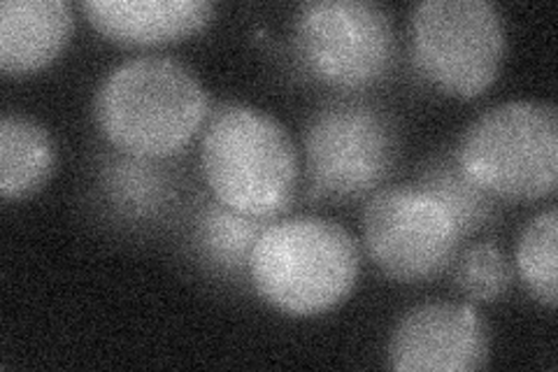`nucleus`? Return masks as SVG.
<instances>
[{
	"mask_svg": "<svg viewBox=\"0 0 558 372\" xmlns=\"http://www.w3.org/2000/svg\"><path fill=\"white\" fill-rule=\"evenodd\" d=\"M100 133L140 158L180 154L209 115V96L184 61L149 55L112 68L96 88Z\"/></svg>",
	"mask_w": 558,
	"mask_h": 372,
	"instance_id": "nucleus-1",
	"label": "nucleus"
},
{
	"mask_svg": "<svg viewBox=\"0 0 558 372\" xmlns=\"http://www.w3.org/2000/svg\"><path fill=\"white\" fill-rule=\"evenodd\" d=\"M201 168L215 199L250 217L275 219L299 187V152L287 127L247 103H223L209 115Z\"/></svg>",
	"mask_w": 558,
	"mask_h": 372,
	"instance_id": "nucleus-2",
	"label": "nucleus"
},
{
	"mask_svg": "<svg viewBox=\"0 0 558 372\" xmlns=\"http://www.w3.org/2000/svg\"><path fill=\"white\" fill-rule=\"evenodd\" d=\"M359 271L361 252L354 236L333 219L312 215L270 221L250 259L256 293L295 316L340 305L356 287Z\"/></svg>",
	"mask_w": 558,
	"mask_h": 372,
	"instance_id": "nucleus-3",
	"label": "nucleus"
},
{
	"mask_svg": "<svg viewBox=\"0 0 558 372\" xmlns=\"http://www.w3.org/2000/svg\"><path fill=\"white\" fill-rule=\"evenodd\" d=\"M453 158L496 199L539 201L558 187V112L545 100H508L461 133Z\"/></svg>",
	"mask_w": 558,
	"mask_h": 372,
	"instance_id": "nucleus-4",
	"label": "nucleus"
},
{
	"mask_svg": "<svg viewBox=\"0 0 558 372\" xmlns=\"http://www.w3.org/2000/svg\"><path fill=\"white\" fill-rule=\"evenodd\" d=\"M412 55L442 92L475 98L508 55V28L492 0H422L412 12Z\"/></svg>",
	"mask_w": 558,
	"mask_h": 372,
	"instance_id": "nucleus-5",
	"label": "nucleus"
},
{
	"mask_svg": "<svg viewBox=\"0 0 558 372\" xmlns=\"http://www.w3.org/2000/svg\"><path fill=\"white\" fill-rule=\"evenodd\" d=\"M393 119L368 100L340 98L314 112L305 127V170L317 199H361L377 189L398 158Z\"/></svg>",
	"mask_w": 558,
	"mask_h": 372,
	"instance_id": "nucleus-6",
	"label": "nucleus"
},
{
	"mask_svg": "<svg viewBox=\"0 0 558 372\" xmlns=\"http://www.w3.org/2000/svg\"><path fill=\"white\" fill-rule=\"evenodd\" d=\"M293 49L307 73L330 86H371L393 63V20L373 0H310L295 12Z\"/></svg>",
	"mask_w": 558,
	"mask_h": 372,
	"instance_id": "nucleus-7",
	"label": "nucleus"
},
{
	"mask_svg": "<svg viewBox=\"0 0 558 372\" xmlns=\"http://www.w3.org/2000/svg\"><path fill=\"white\" fill-rule=\"evenodd\" d=\"M365 250L377 268L398 281H428L459 254L461 230L422 187L377 191L363 209Z\"/></svg>",
	"mask_w": 558,
	"mask_h": 372,
	"instance_id": "nucleus-8",
	"label": "nucleus"
},
{
	"mask_svg": "<svg viewBox=\"0 0 558 372\" xmlns=\"http://www.w3.org/2000/svg\"><path fill=\"white\" fill-rule=\"evenodd\" d=\"M492 335L468 303H422L398 319L389 365L400 372H470L488 363Z\"/></svg>",
	"mask_w": 558,
	"mask_h": 372,
	"instance_id": "nucleus-9",
	"label": "nucleus"
},
{
	"mask_svg": "<svg viewBox=\"0 0 558 372\" xmlns=\"http://www.w3.org/2000/svg\"><path fill=\"white\" fill-rule=\"evenodd\" d=\"M96 31L124 45H159L194 35L215 16L209 0H84Z\"/></svg>",
	"mask_w": 558,
	"mask_h": 372,
	"instance_id": "nucleus-10",
	"label": "nucleus"
},
{
	"mask_svg": "<svg viewBox=\"0 0 558 372\" xmlns=\"http://www.w3.org/2000/svg\"><path fill=\"white\" fill-rule=\"evenodd\" d=\"M73 33L68 0H3L0 3V70L28 75L54 61Z\"/></svg>",
	"mask_w": 558,
	"mask_h": 372,
	"instance_id": "nucleus-11",
	"label": "nucleus"
},
{
	"mask_svg": "<svg viewBox=\"0 0 558 372\" xmlns=\"http://www.w3.org/2000/svg\"><path fill=\"white\" fill-rule=\"evenodd\" d=\"M57 164V147L38 119L5 112L0 119V196L22 201L40 191Z\"/></svg>",
	"mask_w": 558,
	"mask_h": 372,
	"instance_id": "nucleus-12",
	"label": "nucleus"
},
{
	"mask_svg": "<svg viewBox=\"0 0 558 372\" xmlns=\"http://www.w3.org/2000/svg\"><path fill=\"white\" fill-rule=\"evenodd\" d=\"M270 217H250L219 201L205 203L196 217L194 240L201 256L223 275H250L252 250Z\"/></svg>",
	"mask_w": 558,
	"mask_h": 372,
	"instance_id": "nucleus-13",
	"label": "nucleus"
},
{
	"mask_svg": "<svg viewBox=\"0 0 558 372\" xmlns=\"http://www.w3.org/2000/svg\"><path fill=\"white\" fill-rule=\"evenodd\" d=\"M426 193L438 201L459 226L461 236L475 233L496 217V196L482 189L461 170L457 158L438 156L428 161L418 180Z\"/></svg>",
	"mask_w": 558,
	"mask_h": 372,
	"instance_id": "nucleus-14",
	"label": "nucleus"
},
{
	"mask_svg": "<svg viewBox=\"0 0 558 372\" xmlns=\"http://www.w3.org/2000/svg\"><path fill=\"white\" fill-rule=\"evenodd\" d=\"M102 189L121 212L133 217H151L170 199V180L156 158L131 154L114 156L105 166Z\"/></svg>",
	"mask_w": 558,
	"mask_h": 372,
	"instance_id": "nucleus-15",
	"label": "nucleus"
},
{
	"mask_svg": "<svg viewBox=\"0 0 558 372\" xmlns=\"http://www.w3.org/2000/svg\"><path fill=\"white\" fill-rule=\"evenodd\" d=\"M558 212L549 207L535 215L517 240V271L523 285L547 308H556L558 298Z\"/></svg>",
	"mask_w": 558,
	"mask_h": 372,
	"instance_id": "nucleus-16",
	"label": "nucleus"
},
{
	"mask_svg": "<svg viewBox=\"0 0 558 372\" xmlns=\"http://www.w3.org/2000/svg\"><path fill=\"white\" fill-rule=\"evenodd\" d=\"M512 265L498 244L475 242L453 259V281L463 296L494 303L512 287Z\"/></svg>",
	"mask_w": 558,
	"mask_h": 372,
	"instance_id": "nucleus-17",
	"label": "nucleus"
}]
</instances>
